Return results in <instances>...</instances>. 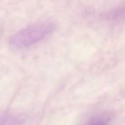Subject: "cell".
<instances>
[{
    "mask_svg": "<svg viewBox=\"0 0 125 125\" xmlns=\"http://www.w3.org/2000/svg\"><path fill=\"white\" fill-rule=\"evenodd\" d=\"M109 116L107 114H101L90 119L87 125H107L109 121Z\"/></svg>",
    "mask_w": 125,
    "mask_h": 125,
    "instance_id": "cell-3",
    "label": "cell"
},
{
    "mask_svg": "<svg viewBox=\"0 0 125 125\" xmlns=\"http://www.w3.org/2000/svg\"><path fill=\"white\" fill-rule=\"evenodd\" d=\"M24 116L20 113H4L0 114V125H22Z\"/></svg>",
    "mask_w": 125,
    "mask_h": 125,
    "instance_id": "cell-2",
    "label": "cell"
},
{
    "mask_svg": "<svg viewBox=\"0 0 125 125\" xmlns=\"http://www.w3.org/2000/svg\"><path fill=\"white\" fill-rule=\"evenodd\" d=\"M108 17L112 19L125 18V6L112 10L108 14Z\"/></svg>",
    "mask_w": 125,
    "mask_h": 125,
    "instance_id": "cell-4",
    "label": "cell"
},
{
    "mask_svg": "<svg viewBox=\"0 0 125 125\" xmlns=\"http://www.w3.org/2000/svg\"><path fill=\"white\" fill-rule=\"evenodd\" d=\"M55 28V24L51 21L36 22L12 35L9 43L16 48L26 47L45 38L54 31Z\"/></svg>",
    "mask_w": 125,
    "mask_h": 125,
    "instance_id": "cell-1",
    "label": "cell"
}]
</instances>
